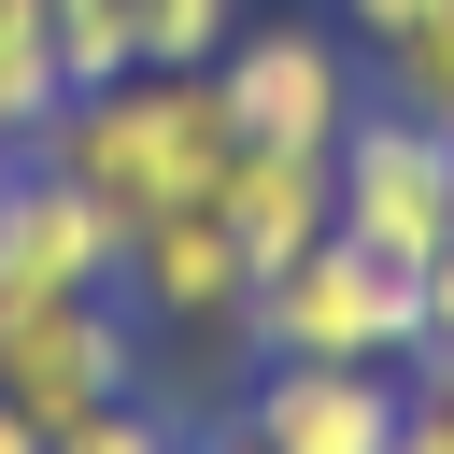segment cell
Returning <instances> with one entry per match:
<instances>
[{
  "label": "cell",
  "instance_id": "1",
  "mask_svg": "<svg viewBox=\"0 0 454 454\" xmlns=\"http://www.w3.org/2000/svg\"><path fill=\"white\" fill-rule=\"evenodd\" d=\"M227 142H241V128H227L213 71H114V85H71L28 156L71 170L114 227H156V213H184V199L227 184Z\"/></svg>",
  "mask_w": 454,
  "mask_h": 454
},
{
  "label": "cell",
  "instance_id": "2",
  "mask_svg": "<svg viewBox=\"0 0 454 454\" xmlns=\"http://www.w3.org/2000/svg\"><path fill=\"white\" fill-rule=\"evenodd\" d=\"M255 355H326V369H411L426 355V284L369 241H312L298 270L255 284Z\"/></svg>",
  "mask_w": 454,
  "mask_h": 454
},
{
  "label": "cell",
  "instance_id": "3",
  "mask_svg": "<svg viewBox=\"0 0 454 454\" xmlns=\"http://www.w3.org/2000/svg\"><path fill=\"white\" fill-rule=\"evenodd\" d=\"M142 383V312H128V284H99V298H0V397L57 440V426H85L99 397H128Z\"/></svg>",
  "mask_w": 454,
  "mask_h": 454
},
{
  "label": "cell",
  "instance_id": "4",
  "mask_svg": "<svg viewBox=\"0 0 454 454\" xmlns=\"http://www.w3.org/2000/svg\"><path fill=\"white\" fill-rule=\"evenodd\" d=\"M326 184H340V241H369L397 270H426L454 241V128H426V114H383L369 99L326 142Z\"/></svg>",
  "mask_w": 454,
  "mask_h": 454
},
{
  "label": "cell",
  "instance_id": "5",
  "mask_svg": "<svg viewBox=\"0 0 454 454\" xmlns=\"http://www.w3.org/2000/svg\"><path fill=\"white\" fill-rule=\"evenodd\" d=\"M213 99H227L241 142H298V156H326V142L369 114V99H355V57H340L326 28H284V14H241V28H227Z\"/></svg>",
  "mask_w": 454,
  "mask_h": 454
},
{
  "label": "cell",
  "instance_id": "6",
  "mask_svg": "<svg viewBox=\"0 0 454 454\" xmlns=\"http://www.w3.org/2000/svg\"><path fill=\"white\" fill-rule=\"evenodd\" d=\"M241 426L270 454H397L411 426V369H326V355H255Z\"/></svg>",
  "mask_w": 454,
  "mask_h": 454
},
{
  "label": "cell",
  "instance_id": "7",
  "mask_svg": "<svg viewBox=\"0 0 454 454\" xmlns=\"http://www.w3.org/2000/svg\"><path fill=\"white\" fill-rule=\"evenodd\" d=\"M128 312L156 326V340H184V326H241L255 312V270H241V227L213 213V199H184V213H156V227H128Z\"/></svg>",
  "mask_w": 454,
  "mask_h": 454
},
{
  "label": "cell",
  "instance_id": "8",
  "mask_svg": "<svg viewBox=\"0 0 454 454\" xmlns=\"http://www.w3.org/2000/svg\"><path fill=\"white\" fill-rule=\"evenodd\" d=\"M114 270H128V227H114L71 170L14 156V199H0V298H99Z\"/></svg>",
  "mask_w": 454,
  "mask_h": 454
},
{
  "label": "cell",
  "instance_id": "9",
  "mask_svg": "<svg viewBox=\"0 0 454 454\" xmlns=\"http://www.w3.org/2000/svg\"><path fill=\"white\" fill-rule=\"evenodd\" d=\"M213 213L241 227V270L270 284V270H298V255L340 227V184H326V156H298V142H227Z\"/></svg>",
  "mask_w": 454,
  "mask_h": 454
},
{
  "label": "cell",
  "instance_id": "10",
  "mask_svg": "<svg viewBox=\"0 0 454 454\" xmlns=\"http://www.w3.org/2000/svg\"><path fill=\"white\" fill-rule=\"evenodd\" d=\"M57 99H71L57 14H43V0H0V156H28V142L57 128Z\"/></svg>",
  "mask_w": 454,
  "mask_h": 454
},
{
  "label": "cell",
  "instance_id": "11",
  "mask_svg": "<svg viewBox=\"0 0 454 454\" xmlns=\"http://www.w3.org/2000/svg\"><path fill=\"white\" fill-rule=\"evenodd\" d=\"M369 57H383V114L454 128V0H426V14H411V28H383Z\"/></svg>",
  "mask_w": 454,
  "mask_h": 454
},
{
  "label": "cell",
  "instance_id": "12",
  "mask_svg": "<svg viewBox=\"0 0 454 454\" xmlns=\"http://www.w3.org/2000/svg\"><path fill=\"white\" fill-rule=\"evenodd\" d=\"M128 28H142V71H213L241 0H128Z\"/></svg>",
  "mask_w": 454,
  "mask_h": 454
},
{
  "label": "cell",
  "instance_id": "13",
  "mask_svg": "<svg viewBox=\"0 0 454 454\" xmlns=\"http://www.w3.org/2000/svg\"><path fill=\"white\" fill-rule=\"evenodd\" d=\"M43 454H184V411H170L156 383H128V397H99L85 426H57Z\"/></svg>",
  "mask_w": 454,
  "mask_h": 454
},
{
  "label": "cell",
  "instance_id": "14",
  "mask_svg": "<svg viewBox=\"0 0 454 454\" xmlns=\"http://www.w3.org/2000/svg\"><path fill=\"white\" fill-rule=\"evenodd\" d=\"M57 14V71L71 85H114V71H142V28H128V0H43Z\"/></svg>",
  "mask_w": 454,
  "mask_h": 454
},
{
  "label": "cell",
  "instance_id": "15",
  "mask_svg": "<svg viewBox=\"0 0 454 454\" xmlns=\"http://www.w3.org/2000/svg\"><path fill=\"white\" fill-rule=\"evenodd\" d=\"M397 454H454V355L411 369V426H397Z\"/></svg>",
  "mask_w": 454,
  "mask_h": 454
},
{
  "label": "cell",
  "instance_id": "16",
  "mask_svg": "<svg viewBox=\"0 0 454 454\" xmlns=\"http://www.w3.org/2000/svg\"><path fill=\"white\" fill-rule=\"evenodd\" d=\"M411 284H426V355H454V241H440ZM426 355H411V369H426Z\"/></svg>",
  "mask_w": 454,
  "mask_h": 454
},
{
  "label": "cell",
  "instance_id": "17",
  "mask_svg": "<svg viewBox=\"0 0 454 454\" xmlns=\"http://www.w3.org/2000/svg\"><path fill=\"white\" fill-rule=\"evenodd\" d=\"M411 14H426V0H340V28H355V43H383V28H411Z\"/></svg>",
  "mask_w": 454,
  "mask_h": 454
},
{
  "label": "cell",
  "instance_id": "18",
  "mask_svg": "<svg viewBox=\"0 0 454 454\" xmlns=\"http://www.w3.org/2000/svg\"><path fill=\"white\" fill-rule=\"evenodd\" d=\"M184 454H270V440H255L241 411H213V426H184Z\"/></svg>",
  "mask_w": 454,
  "mask_h": 454
},
{
  "label": "cell",
  "instance_id": "19",
  "mask_svg": "<svg viewBox=\"0 0 454 454\" xmlns=\"http://www.w3.org/2000/svg\"><path fill=\"white\" fill-rule=\"evenodd\" d=\"M0 454H43V426H28V411H14V397H0Z\"/></svg>",
  "mask_w": 454,
  "mask_h": 454
},
{
  "label": "cell",
  "instance_id": "20",
  "mask_svg": "<svg viewBox=\"0 0 454 454\" xmlns=\"http://www.w3.org/2000/svg\"><path fill=\"white\" fill-rule=\"evenodd\" d=\"M0 199H14V156H0Z\"/></svg>",
  "mask_w": 454,
  "mask_h": 454
}]
</instances>
